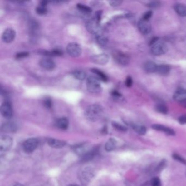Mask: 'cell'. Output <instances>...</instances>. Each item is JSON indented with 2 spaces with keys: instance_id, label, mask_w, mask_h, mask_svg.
<instances>
[{
  "instance_id": "6da1fadb",
  "label": "cell",
  "mask_w": 186,
  "mask_h": 186,
  "mask_svg": "<svg viewBox=\"0 0 186 186\" xmlns=\"http://www.w3.org/2000/svg\"><path fill=\"white\" fill-rule=\"evenodd\" d=\"M103 113L102 106L98 104H92L87 108L85 116L87 120L91 122H95L100 119Z\"/></svg>"
},
{
  "instance_id": "7a4b0ae2",
  "label": "cell",
  "mask_w": 186,
  "mask_h": 186,
  "mask_svg": "<svg viewBox=\"0 0 186 186\" xmlns=\"http://www.w3.org/2000/svg\"><path fill=\"white\" fill-rule=\"evenodd\" d=\"M87 88L92 93H98L102 91L100 80L94 76H89L87 78Z\"/></svg>"
},
{
  "instance_id": "3957f363",
  "label": "cell",
  "mask_w": 186,
  "mask_h": 186,
  "mask_svg": "<svg viewBox=\"0 0 186 186\" xmlns=\"http://www.w3.org/2000/svg\"><path fill=\"white\" fill-rule=\"evenodd\" d=\"M87 30L91 34L97 36L102 34V29L100 22L93 19H90L86 22Z\"/></svg>"
},
{
  "instance_id": "277c9868",
  "label": "cell",
  "mask_w": 186,
  "mask_h": 186,
  "mask_svg": "<svg viewBox=\"0 0 186 186\" xmlns=\"http://www.w3.org/2000/svg\"><path fill=\"white\" fill-rule=\"evenodd\" d=\"M168 46L163 42L158 41L152 46V54L155 56H160L164 54L168 51Z\"/></svg>"
},
{
  "instance_id": "5b68a950",
  "label": "cell",
  "mask_w": 186,
  "mask_h": 186,
  "mask_svg": "<svg viewBox=\"0 0 186 186\" xmlns=\"http://www.w3.org/2000/svg\"><path fill=\"white\" fill-rule=\"evenodd\" d=\"M68 54L73 57L79 56L81 54V48L77 43H71L68 44L66 48Z\"/></svg>"
},
{
  "instance_id": "8992f818",
  "label": "cell",
  "mask_w": 186,
  "mask_h": 186,
  "mask_svg": "<svg viewBox=\"0 0 186 186\" xmlns=\"http://www.w3.org/2000/svg\"><path fill=\"white\" fill-rule=\"evenodd\" d=\"M30 39L32 42L37 41L39 33V24L35 20H31L29 24Z\"/></svg>"
},
{
  "instance_id": "52a82bcc",
  "label": "cell",
  "mask_w": 186,
  "mask_h": 186,
  "mask_svg": "<svg viewBox=\"0 0 186 186\" xmlns=\"http://www.w3.org/2000/svg\"><path fill=\"white\" fill-rule=\"evenodd\" d=\"M38 145V141L37 139H28L24 142L22 148L24 151L27 153H31L36 149Z\"/></svg>"
},
{
  "instance_id": "ba28073f",
  "label": "cell",
  "mask_w": 186,
  "mask_h": 186,
  "mask_svg": "<svg viewBox=\"0 0 186 186\" xmlns=\"http://www.w3.org/2000/svg\"><path fill=\"white\" fill-rule=\"evenodd\" d=\"M13 144V139L11 136L3 135L0 138V150L1 152L8 151Z\"/></svg>"
},
{
  "instance_id": "9c48e42d",
  "label": "cell",
  "mask_w": 186,
  "mask_h": 186,
  "mask_svg": "<svg viewBox=\"0 0 186 186\" xmlns=\"http://www.w3.org/2000/svg\"><path fill=\"white\" fill-rule=\"evenodd\" d=\"M113 57L120 65L125 66L130 62V57L127 55L119 51H116L113 53Z\"/></svg>"
},
{
  "instance_id": "30bf717a",
  "label": "cell",
  "mask_w": 186,
  "mask_h": 186,
  "mask_svg": "<svg viewBox=\"0 0 186 186\" xmlns=\"http://www.w3.org/2000/svg\"><path fill=\"white\" fill-rule=\"evenodd\" d=\"M1 113L3 117L6 119H11L13 115V109L10 102L8 101L2 103L1 106Z\"/></svg>"
},
{
  "instance_id": "8fae6325",
  "label": "cell",
  "mask_w": 186,
  "mask_h": 186,
  "mask_svg": "<svg viewBox=\"0 0 186 186\" xmlns=\"http://www.w3.org/2000/svg\"><path fill=\"white\" fill-rule=\"evenodd\" d=\"M138 28L143 35H148L151 31V25L150 24L149 20L142 19L139 21Z\"/></svg>"
},
{
  "instance_id": "7c38bea8",
  "label": "cell",
  "mask_w": 186,
  "mask_h": 186,
  "mask_svg": "<svg viewBox=\"0 0 186 186\" xmlns=\"http://www.w3.org/2000/svg\"><path fill=\"white\" fill-rule=\"evenodd\" d=\"M109 56L105 54L95 55L91 57V61L97 65H105L108 62Z\"/></svg>"
},
{
  "instance_id": "4fadbf2b",
  "label": "cell",
  "mask_w": 186,
  "mask_h": 186,
  "mask_svg": "<svg viewBox=\"0 0 186 186\" xmlns=\"http://www.w3.org/2000/svg\"><path fill=\"white\" fill-rule=\"evenodd\" d=\"M15 31L12 28H7L2 34V40L6 43H10L15 39Z\"/></svg>"
},
{
  "instance_id": "5bb4252c",
  "label": "cell",
  "mask_w": 186,
  "mask_h": 186,
  "mask_svg": "<svg viewBox=\"0 0 186 186\" xmlns=\"http://www.w3.org/2000/svg\"><path fill=\"white\" fill-rule=\"evenodd\" d=\"M152 128L154 130L163 132L169 135L174 136L175 135V132L174 131V130H173L171 128L168 127L165 125H159V124H154L152 125Z\"/></svg>"
},
{
  "instance_id": "9a60e30c",
  "label": "cell",
  "mask_w": 186,
  "mask_h": 186,
  "mask_svg": "<svg viewBox=\"0 0 186 186\" xmlns=\"http://www.w3.org/2000/svg\"><path fill=\"white\" fill-rule=\"evenodd\" d=\"M39 65L42 68L48 71L54 69L56 66L54 61L49 58H43L39 62Z\"/></svg>"
},
{
  "instance_id": "2e32d148",
  "label": "cell",
  "mask_w": 186,
  "mask_h": 186,
  "mask_svg": "<svg viewBox=\"0 0 186 186\" xmlns=\"http://www.w3.org/2000/svg\"><path fill=\"white\" fill-rule=\"evenodd\" d=\"M74 150L76 154L82 156H84L85 154L91 151L89 145L86 144H82L76 146L74 148Z\"/></svg>"
},
{
  "instance_id": "e0dca14e",
  "label": "cell",
  "mask_w": 186,
  "mask_h": 186,
  "mask_svg": "<svg viewBox=\"0 0 186 186\" xmlns=\"http://www.w3.org/2000/svg\"><path fill=\"white\" fill-rule=\"evenodd\" d=\"M47 143L51 147L56 148V149L62 148L66 145V142L65 141L61 140L56 139H48Z\"/></svg>"
},
{
  "instance_id": "ac0fdd59",
  "label": "cell",
  "mask_w": 186,
  "mask_h": 186,
  "mask_svg": "<svg viewBox=\"0 0 186 186\" xmlns=\"http://www.w3.org/2000/svg\"><path fill=\"white\" fill-rule=\"evenodd\" d=\"M173 98L176 101L179 103L186 100V90L184 89H179L174 94Z\"/></svg>"
},
{
  "instance_id": "d6986e66",
  "label": "cell",
  "mask_w": 186,
  "mask_h": 186,
  "mask_svg": "<svg viewBox=\"0 0 186 186\" xmlns=\"http://www.w3.org/2000/svg\"><path fill=\"white\" fill-rule=\"evenodd\" d=\"M157 66L158 65L154 62L153 61H147L144 64V68L145 69V71L147 73H156Z\"/></svg>"
},
{
  "instance_id": "ffe728a7",
  "label": "cell",
  "mask_w": 186,
  "mask_h": 186,
  "mask_svg": "<svg viewBox=\"0 0 186 186\" xmlns=\"http://www.w3.org/2000/svg\"><path fill=\"white\" fill-rule=\"evenodd\" d=\"M17 130V125L13 122H8L2 125L1 130L5 132H14Z\"/></svg>"
},
{
  "instance_id": "44dd1931",
  "label": "cell",
  "mask_w": 186,
  "mask_h": 186,
  "mask_svg": "<svg viewBox=\"0 0 186 186\" xmlns=\"http://www.w3.org/2000/svg\"><path fill=\"white\" fill-rule=\"evenodd\" d=\"M174 9L180 17H186V5L182 3H177L174 6Z\"/></svg>"
},
{
  "instance_id": "7402d4cb",
  "label": "cell",
  "mask_w": 186,
  "mask_h": 186,
  "mask_svg": "<svg viewBox=\"0 0 186 186\" xmlns=\"http://www.w3.org/2000/svg\"><path fill=\"white\" fill-rule=\"evenodd\" d=\"M170 71V68L169 66L166 65H158L156 73L161 76H167Z\"/></svg>"
},
{
  "instance_id": "603a6c76",
  "label": "cell",
  "mask_w": 186,
  "mask_h": 186,
  "mask_svg": "<svg viewBox=\"0 0 186 186\" xmlns=\"http://www.w3.org/2000/svg\"><path fill=\"white\" fill-rule=\"evenodd\" d=\"M56 125L57 127L60 130H66L68 127L69 122L67 118L62 117L57 120Z\"/></svg>"
},
{
  "instance_id": "cb8c5ba5",
  "label": "cell",
  "mask_w": 186,
  "mask_h": 186,
  "mask_svg": "<svg viewBox=\"0 0 186 186\" xmlns=\"http://www.w3.org/2000/svg\"><path fill=\"white\" fill-rule=\"evenodd\" d=\"M132 127L138 134L140 135H145L147 132L146 128L145 127V126H144V125L132 124Z\"/></svg>"
},
{
  "instance_id": "d4e9b609",
  "label": "cell",
  "mask_w": 186,
  "mask_h": 186,
  "mask_svg": "<svg viewBox=\"0 0 186 186\" xmlns=\"http://www.w3.org/2000/svg\"><path fill=\"white\" fill-rule=\"evenodd\" d=\"M116 146V141L114 138H110L109 139L108 141L105 146V149L106 151L111 152L114 150Z\"/></svg>"
},
{
  "instance_id": "484cf974",
  "label": "cell",
  "mask_w": 186,
  "mask_h": 186,
  "mask_svg": "<svg viewBox=\"0 0 186 186\" xmlns=\"http://www.w3.org/2000/svg\"><path fill=\"white\" fill-rule=\"evenodd\" d=\"M72 74L74 76V77H75L78 80H83L86 78V73L80 70H76L73 72Z\"/></svg>"
},
{
  "instance_id": "4316f807",
  "label": "cell",
  "mask_w": 186,
  "mask_h": 186,
  "mask_svg": "<svg viewBox=\"0 0 186 186\" xmlns=\"http://www.w3.org/2000/svg\"><path fill=\"white\" fill-rule=\"evenodd\" d=\"M91 71L92 73H93L95 74L96 75H97L98 76V77L101 80L104 81V82H106L108 81V76L103 71H100L99 69H96V68H93V69H91Z\"/></svg>"
},
{
  "instance_id": "83f0119b",
  "label": "cell",
  "mask_w": 186,
  "mask_h": 186,
  "mask_svg": "<svg viewBox=\"0 0 186 186\" xmlns=\"http://www.w3.org/2000/svg\"><path fill=\"white\" fill-rule=\"evenodd\" d=\"M155 110L158 113H161L163 114H167L168 113V108L165 104L159 103L157 104L155 106Z\"/></svg>"
},
{
  "instance_id": "f1b7e54d",
  "label": "cell",
  "mask_w": 186,
  "mask_h": 186,
  "mask_svg": "<svg viewBox=\"0 0 186 186\" xmlns=\"http://www.w3.org/2000/svg\"><path fill=\"white\" fill-rule=\"evenodd\" d=\"M95 39L98 44L100 46H105L108 42V38L102 34L96 36Z\"/></svg>"
},
{
  "instance_id": "f546056e",
  "label": "cell",
  "mask_w": 186,
  "mask_h": 186,
  "mask_svg": "<svg viewBox=\"0 0 186 186\" xmlns=\"http://www.w3.org/2000/svg\"><path fill=\"white\" fill-rule=\"evenodd\" d=\"M76 7H77L78 9H79L82 13L86 14H90L92 12L91 8H90L89 7L87 6H85L84 4L78 3Z\"/></svg>"
},
{
  "instance_id": "4dcf8cb0",
  "label": "cell",
  "mask_w": 186,
  "mask_h": 186,
  "mask_svg": "<svg viewBox=\"0 0 186 186\" xmlns=\"http://www.w3.org/2000/svg\"><path fill=\"white\" fill-rule=\"evenodd\" d=\"M112 125H113V127L115 128V130H119L120 132H125L127 130V128L125 127V126L122 125L121 124L115 122H113L112 123Z\"/></svg>"
},
{
  "instance_id": "1f68e13d",
  "label": "cell",
  "mask_w": 186,
  "mask_h": 186,
  "mask_svg": "<svg viewBox=\"0 0 186 186\" xmlns=\"http://www.w3.org/2000/svg\"><path fill=\"white\" fill-rule=\"evenodd\" d=\"M172 157L179 162L183 164L186 165V159H184L182 156H180L179 154H174L172 155Z\"/></svg>"
},
{
  "instance_id": "d6a6232c",
  "label": "cell",
  "mask_w": 186,
  "mask_h": 186,
  "mask_svg": "<svg viewBox=\"0 0 186 186\" xmlns=\"http://www.w3.org/2000/svg\"><path fill=\"white\" fill-rule=\"evenodd\" d=\"M161 2L160 1H154L148 3L147 4V6L150 8H157L158 7H160L161 6Z\"/></svg>"
},
{
  "instance_id": "836d02e7",
  "label": "cell",
  "mask_w": 186,
  "mask_h": 186,
  "mask_svg": "<svg viewBox=\"0 0 186 186\" xmlns=\"http://www.w3.org/2000/svg\"><path fill=\"white\" fill-rule=\"evenodd\" d=\"M36 12L38 14H39V15H44L47 13V9H46V7L40 6L38 7H37L36 9Z\"/></svg>"
},
{
  "instance_id": "e575fe53",
  "label": "cell",
  "mask_w": 186,
  "mask_h": 186,
  "mask_svg": "<svg viewBox=\"0 0 186 186\" xmlns=\"http://www.w3.org/2000/svg\"><path fill=\"white\" fill-rule=\"evenodd\" d=\"M151 186H162V183L159 178H154L151 180Z\"/></svg>"
},
{
  "instance_id": "d590c367",
  "label": "cell",
  "mask_w": 186,
  "mask_h": 186,
  "mask_svg": "<svg viewBox=\"0 0 186 186\" xmlns=\"http://www.w3.org/2000/svg\"><path fill=\"white\" fill-rule=\"evenodd\" d=\"M152 14H153V13L151 11H147L143 15V19L146 20H149V19L152 17Z\"/></svg>"
},
{
  "instance_id": "8d00e7d4",
  "label": "cell",
  "mask_w": 186,
  "mask_h": 186,
  "mask_svg": "<svg viewBox=\"0 0 186 186\" xmlns=\"http://www.w3.org/2000/svg\"><path fill=\"white\" fill-rule=\"evenodd\" d=\"M109 2L111 6L117 7L121 4L122 1L119 0H114V1H110Z\"/></svg>"
},
{
  "instance_id": "74e56055",
  "label": "cell",
  "mask_w": 186,
  "mask_h": 186,
  "mask_svg": "<svg viewBox=\"0 0 186 186\" xmlns=\"http://www.w3.org/2000/svg\"><path fill=\"white\" fill-rule=\"evenodd\" d=\"M178 121L181 125L186 124V114L180 116L178 119Z\"/></svg>"
},
{
  "instance_id": "f35d334b",
  "label": "cell",
  "mask_w": 186,
  "mask_h": 186,
  "mask_svg": "<svg viewBox=\"0 0 186 186\" xmlns=\"http://www.w3.org/2000/svg\"><path fill=\"white\" fill-rule=\"evenodd\" d=\"M125 84V86L127 87H130L132 86V85H133V80H132V78L130 76H128L127 78H126Z\"/></svg>"
},
{
  "instance_id": "ab89813d",
  "label": "cell",
  "mask_w": 186,
  "mask_h": 186,
  "mask_svg": "<svg viewBox=\"0 0 186 186\" xmlns=\"http://www.w3.org/2000/svg\"><path fill=\"white\" fill-rule=\"evenodd\" d=\"M44 105L48 108H51V107L52 106V103L51 100L49 98H46L44 100Z\"/></svg>"
},
{
  "instance_id": "60d3db41",
  "label": "cell",
  "mask_w": 186,
  "mask_h": 186,
  "mask_svg": "<svg viewBox=\"0 0 186 186\" xmlns=\"http://www.w3.org/2000/svg\"><path fill=\"white\" fill-rule=\"evenodd\" d=\"M28 55H29V54L27 52H20V53H18L17 54L16 57L17 59H22V58L26 57L28 56Z\"/></svg>"
},
{
  "instance_id": "b9f144b4",
  "label": "cell",
  "mask_w": 186,
  "mask_h": 186,
  "mask_svg": "<svg viewBox=\"0 0 186 186\" xmlns=\"http://www.w3.org/2000/svg\"><path fill=\"white\" fill-rule=\"evenodd\" d=\"M101 15H102V11H97V12H95V17L94 19L96 20L98 22H100V20L101 19Z\"/></svg>"
},
{
  "instance_id": "7bdbcfd3",
  "label": "cell",
  "mask_w": 186,
  "mask_h": 186,
  "mask_svg": "<svg viewBox=\"0 0 186 186\" xmlns=\"http://www.w3.org/2000/svg\"><path fill=\"white\" fill-rule=\"evenodd\" d=\"M158 41H159V38L158 37H154V38H152L151 39L150 42H149V46H153V45L156 43Z\"/></svg>"
},
{
  "instance_id": "ee69618b",
  "label": "cell",
  "mask_w": 186,
  "mask_h": 186,
  "mask_svg": "<svg viewBox=\"0 0 186 186\" xmlns=\"http://www.w3.org/2000/svg\"><path fill=\"white\" fill-rule=\"evenodd\" d=\"M111 95H113L114 97L116 98H120L121 97H122L121 94V93H120L118 91H113L112 92V93H111Z\"/></svg>"
},
{
  "instance_id": "f6af8a7d",
  "label": "cell",
  "mask_w": 186,
  "mask_h": 186,
  "mask_svg": "<svg viewBox=\"0 0 186 186\" xmlns=\"http://www.w3.org/2000/svg\"><path fill=\"white\" fill-rule=\"evenodd\" d=\"M48 1H42L40 3V6H42L46 7V6L48 4Z\"/></svg>"
},
{
  "instance_id": "bcb514c9",
  "label": "cell",
  "mask_w": 186,
  "mask_h": 186,
  "mask_svg": "<svg viewBox=\"0 0 186 186\" xmlns=\"http://www.w3.org/2000/svg\"><path fill=\"white\" fill-rule=\"evenodd\" d=\"M9 186H24L23 184H19V183H14L12 184H11Z\"/></svg>"
},
{
  "instance_id": "7dc6e473",
  "label": "cell",
  "mask_w": 186,
  "mask_h": 186,
  "mask_svg": "<svg viewBox=\"0 0 186 186\" xmlns=\"http://www.w3.org/2000/svg\"><path fill=\"white\" fill-rule=\"evenodd\" d=\"M180 104L181 105V106L184 107V108H186V100H184V101H183L181 103H180Z\"/></svg>"
},
{
  "instance_id": "c3c4849f",
  "label": "cell",
  "mask_w": 186,
  "mask_h": 186,
  "mask_svg": "<svg viewBox=\"0 0 186 186\" xmlns=\"http://www.w3.org/2000/svg\"><path fill=\"white\" fill-rule=\"evenodd\" d=\"M69 186H76V185H70Z\"/></svg>"
}]
</instances>
